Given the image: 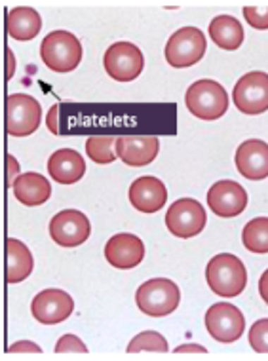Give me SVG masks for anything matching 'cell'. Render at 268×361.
Segmentation results:
<instances>
[{
	"mask_svg": "<svg viewBox=\"0 0 268 361\" xmlns=\"http://www.w3.org/2000/svg\"><path fill=\"white\" fill-rule=\"evenodd\" d=\"M207 287L223 299H234L248 286V270L240 257L219 253L206 267Z\"/></svg>",
	"mask_w": 268,
	"mask_h": 361,
	"instance_id": "6da1fadb",
	"label": "cell"
},
{
	"mask_svg": "<svg viewBox=\"0 0 268 361\" xmlns=\"http://www.w3.org/2000/svg\"><path fill=\"white\" fill-rule=\"evenodd\" d=\"M84 50L80 40L69 31H51L40 44V59L54 73L65 75L75 71L82 61Z\"/></svg>",
	"mask_w": 268,
	"mask_h": 361,
	"instance_id": "7a4b0ae2",
	"label": "cell"
},
{
	"mask_svg": "<svg viewBox=\"0 0 268 361\" xmlns=\"http://www.w3.org/2000/svg\"><path fill=\"white\" fill-rule=\"evenodd\" d=\"M138 308L149 318H166L179 308L181 291L168 278H152L145 281L135 293Z\"/></svg>",
	"mask_w": 268,
	"mask_h": 361,
	"instance_id": "3957f363",
	"label": "cell"
},
{
	"mask_svg": "<svg viewBox=\"0 0 268 361\" xmlns=\"http://www.w3.org/2000/svg\"><path fill=\"white\" fill-rule=\"evenodd\" d=\"M185 105L198 120L213 122L223 118V114L229 111V94L219 82L204 78L188 87L185 94Z\"/></svg>",
	"mask_w": 268,
	"mask_h": 361,
	"instance_id": "277c9868",
	"label": "cell"
},
{
	"mask_svg": "<svg viewBox=\"0 0 268 361\" xmlns=\"http://www.w3.org/2000/svg\"><path fill=\"white\" fill-rule=\"evenodd\" d=\"M206 35L196 27H183L169 37L166 44V61L175 69H187L200 63L206 56Z\"/></svg>",
	"mask_w": 268,
	"mask_h": 361,
	"instance_id": "5b68a950",
	"label": "cell"
},
{
	"mask_svg": "<svg viewBox=\"0 0 268 361\" xmlns=\"http://www.w3.org/2000/svg\"><path fill=\"white\" fill-rule=\"evenodd\" d=\"M42 106L32 95L12 94L6 97V133L12 137H29L40 128Z\"/></svg>",
	"mask_w": 268,
	"mask_h": 361,
	"instance_id": "8992f818",
	"label": "cell"
},
{
	"mask_svg": "<svg viewBox=\"0 0 268 361\" xmlns=\"http://www.w3.org/2000/svg\"><path fill=\"white\" fill-rule=\"evenodd\" d=\"M207 213L198 200L179 198L175 200L166 213V226L173 236L188 240L198 236L206 228Z\"/></svg>",
	"mask_w": 268,
	"mask_h": 361,
	"instance_id": "52a82bcc",
	"label": "cell"
},
{
	"mask_svg": "<svg viewBox=\"0 0 268 361\" xmlns=\"http://www.w3.org/2000/svg\"><path fill=\"white\" fill-rule=\"evenodd\" d=\"M106 75L116 82L135 80L145 69V56L135 44L116 42L109 46L103 57Z\"/></svg>",
	"mask_w": 268,
	"mask_h": 361,
	"instance_id": "ba28073f",
	"label": "cell"
},
{
	"mask_svg": "<svg viewBox=\"0 0 268 361\" xmlns=\"http://www.w3.org/2000/svg\"><path fill=\"white\" fill-rule=\"evenodd\" d=\"M206 329L217 343L232 344L243 335L245 318L238 306L231 302H215L206 312Z\"/></svg>",
	"mask_w": 268,
	"mask_h": 361,
	"instance_id": "9c48e42d",
	"label": "cell"
},
{
	"mask_svg": "<svg viewBox=\"0 0 268 361\" xmlns=\"http://www.w3.org/2000/svg\"><path fill=\"white\" fill-rule=\"evenodd\" d=\"M234 105L243 114H262L268 111V75L262 71H251L236 82L232 90Z\"/></svg>",
	"mask_w": 268,
	"mask_h": 361,
	"instance_id": "30bf717a",
	"label": "cell"
},
{
	"mask_svg": "<svg viewBox=\"0 0 268 361\" xmlns=\"http://www.w3.org/2000/svg\"><path fill=\"white\" fill-rule=\"evenodd\" d=\"M92 234L90 219L78 209H63L50 221L51 240L61 247H78Z\"/></svg>",
	"mask_w": 268,
	"mask_h": 361,
	"instance_id": "8fae6325",
	"label": "cell"
},
{
	"mask_svg": "<svg viewBox=\"0 0 268 361\" xmlns=\"http://www.w3.org/2000/svg\"><path fill=\"white\" fill-rule=\"evenodd\" d=\"M75 310V300L69 293L63 289H44L31 302L32 318L44 325H56L61 324L65 319L71 318V314Z\"/></svg>",
	"mask_w": 268,
	"mask_h": 361,
	"instance_id": "7c38bea8",
	"label": "cell"
},
{
	"mask_svg": "<svg viewBox=\"0 0 268 361\" xmlns=\"http://www.w3.org/2000/svg\"><path fill=\"white\" fill-rule=\"evenodd\" d=\"M207 207L217 217L232 219L242 215L248 207V192L236 180H217L207 190Z\"/></svg>",
	"mask_w": 268,
	"mask_h": 361,
	"instance_id": "4fadbf2b",
	"label": "cell"
},
{
	"mask_svg": "<svg viewBox=\"0 0 268 361\" xmlns=\"http://www.w3.org/2000/svg\"><path fill=\"white\" fill-rule=\"evenodd\" d=\"M105 259L111 267L118 270H131L139 267L145 259V243L141 238L130 232L113 236L105 245Z\"/></svg>",
	"mask_w": 268,
	"mask_h": 361,
	"instance_id": "5bb4252c",
	"label": "cell"
},
{
	"mask_svg": "<svg viewBox=\"0 0 268 361\" xmlns=\"http://www.w3.org/2000/svg\"><path fill=\"white\" fill-rule=\"evenodd\" d=\"M116 154L130 168H145L154 162L160 150V141L152 135H122L116 137Z\"/></svg>",
	"mask_w": 268,
	"mask_h": 361,
	"instance_id": "9a60e30c",
	"label": "cell"
},
{
	"mask_svg": "<svg viewBox=\"0 0 268 361\" xmlns=\"http://www.w3.org/2000/svg\"><path fill=\"white\" fill-rule=\"evenodd\" d=\"M128 198L138 212L156 213L160 212L168 202V188L162 180L156 179L152 175H143L131 183Z\"/></svg>",
	"mask_w": 268,
	"mask_h": 361,
	"instance_id": "2e32d148",
	"label": "cell"
},
{
	"mask_svg": "<svg viewBox=\"0 0 268 361\" xmlns=\"http://www.w3.org/2000/svg\"><path fill=\"white\" fill-rule=\"evenodd\" d=\"M234 164L242 177L250 180H262L268 177V143L261 139L243 141L236 150Z\"/></svg>",
	"mask_w": 268,
	"mask_h": 361,
	"instance_id": "e0dca14e",
	"label": "cell"
},
{
	"mask_svg": "<svg viewBox=\"0 0 268 361\" xmlns=\"http://www.w3.org/2000/svg\"><path fill=\"white\" fill-rule=\"evenodd\" d=\"M48 173L59 185H75L86 175V162L80 152L59 149L48 158Z\"/></svg>",
	"mask_w": 268,
	"mask_h": 361,
	"instance_id": "ac0fdd59",
	"label": "cell"
},
{
	"mask_svg": "<svg viewBox=\"0 0 268 361\" xmlns=\"http://www.w3.org/2000/svg\"><path fill=\"white\" fill-rule=\"evenodd\" d=\"M12 190L19 204L27 207L42 206L51 196L50 180L37 171H27V173L19 175L12 185Z\"/></svg>",
	"mask_w": 268,
	"mask_h": 361,
	"instance_id": "d6986e66",
	"label": "cell"
},
{
	"mask_svg": "<svg viewBox=\"0 0 268 361\" xmlns=\"http://www.w3.org/2000/svg\"><path fill=\"white\" fill-rule=\"evenodd\" d=\"M6 32L18 42H29L38 37L42 29V18L37 10L29 6H18L6 13Z\"/></svg>",
	"mask_w": 268,
	"mask_h": 361,
	"instance_id": "ffe728a7",
	"label": "cell"
},
{
	"mask_svg": "<svg viewBox=\"0 0 268 361\" xmlns=\"http://www.w3.org/2000/svg\"><path fill=\"white\" fill-rule=\"evenodd\" d=\"M35 267V259L25 243L16 238L6 240V281L8 283H19L27 280Z\"/></svg>",
	"mask_w": 268,
	"mask_h": 361,
	"instance_id": "44dd1931",
	"label": "cell"
},
{
	"mask_svg": "<svg viewBox=\"0 0 268 361\" xmlns=\"http://www.w3.org/2000/svg\"><path fill=\"white\" fill-rule=\"evenodd\" d=\"M209 38L221 50L234 51L243 44V27L236 18L232 16H217L209 23Z\"/></svg>",
	"mask_w": 268,
	"mask_h": 361,
	"instance_id": "7402d4cb",
	"label": "cell"
},
{
	"mask_svg": "<svg viewBox=\"0 0 268 361\" xmlns=\"http://www.w3.org/2000/svg\"><path fill=\"white\" fill-rule=\"evenodd\" d=\"M242 242L245 250L255 255H267L268 253V217L251 219L243 226Z\"/></svg>",
	"mask_w": 268,
	"mask_h": 361,
	"instance_id": "603a6c76",
	"label": "cell"
},
{
	"mask_svg": "<svg viewBox=\"0 0 268 361\" xmlns=\"http://www.w3.org/2000/svg\"><path fill=\"white\" fill-rule=\"evenodd\" d=\"M116 137L114 135H92L86 139V154L92 162L106 166L113 164L118 154H116Z\"/></svg>",
	"mask_w": 268,
	"mask_h": 361,
	"instance_id": "cb8c5ba5",
	"label": "cell"
},
{
	"mask_svg": "<svg viewBox=\"0 0 268 361\" xmlns=\"http://www.w3.org/2000/svg\"><path fill=\"white\" fill-rule=\"evenodd\" d=\"M128 354H138V352H168V341L156 331H143L138 336H133L128 344Z\"/></svg>",
	"mask_w": 268,
	"mask_h": 361,
	"instance_id": "d4e9b609",
	"label": "cell"
},
{
	"mask_svg": "<svg viewBox=\"0 0 268 361\" xmlns=\"http://www.w3.org/2000/svg\"><path fill=\"white\" fill-rule=\"evenodd\" d=\"M250 344L257 354H268V318L259 319L251 325Z\"/></svg>",
	"mask_w": 268,
	"mask_h": 361,
	"instance_id": "484cf974",
	"label": "cell"
},
{
	"mask_svg": "<svg viewBox=\"0 0 268 361\" xmlns=\"http://www.w3.org/2000/svg\"><path fill=\"white\" fill-rule=\"evenodd\" d=\"M243 18L257 31H268V8L243 6Z\"/></svg>",
	"mask_w": 268,
	"mask_h": 361,
	"instance_id": "4316f807",
	"label": "cell"
},
{
	"mask_svg": "<svg viewBox=\"0 0 268 361\" xmlns=\"http://www.w3.org/2000/svg\"><path fill=\"white\" fill-rule=\"evenodd\" d=\"M56 354H67V352H78V354H87V346L82 343L76 335H63L56 343L54 348Z\"/></svg>",
	"mask_w": 268,
	"mask_h": 361,
	"instance_id": "83f0119b",
	"label": "cell"
},
{
	"mask_svg": "<svg viewBox=\"0 0 268 361\" xmlns=\"http://www.w3.org/2000/svg\"><path fill=\"white\" fill-rule=\"evenodd\" d=\"M8 352H10V354H18V352H32V354H42V348H40L37 343H31V341H19V343L10 344Z\"/></svg>",
	"mask_w": 268,
	"mask_h": 361,
	"instance_id": "f1b7e54d",
	"label": "cell"
},
{
	"mask_svg": "<svg viewBox=\"0 0 268 361\" xmlns=\"http://www.w3.org/2000/svg\"><path fill=\"white\" fill-rule=\"evenodd\" d=\"M19 177V164L18 160L13 158L12 154L6 156V180H8V187L16 183V179Z\"/></svg>",
	"mask_w": 268,
	"mask_h": 361,
	"instance_id": "f546056e",
	"label": "cell"
},
{
	"mask_svg": "<svg viewBox=\"0 0 268 361\" xmlns=\"http://www.w3.org/2000/svg\"><path fill=\"white\" fill-rule=\"evenodd\" d=\"M57 114H59V105H51L50 112H48V118H46V124H48V130L54 133V135H59V126H57Z\"/></svg>",
	"mask_w": 268,
	"mask_h": 361,
	"instance_id": "4dcf8cb0",
	"label": "cell"
},
{
	"mask_svg": "<svg viewBox=\"0 0 268 361\" xmlns=\"http://www.w3.org/2000/svg\"><path fill=\"white\" fill-rule=\"evenodd\" d=\"M175 354H185V352H198V354H206L207 350L200 344H183V346H177L173 350Z\"/></svg>",
	"mask_w": 268,
	"mask_h": 361,
	"instance_id": "1f68e13d",
	"label": "cell"
},
{
	"mask_svg": "<svg viewBox=\"0 0 268 361\" xmlns=\"http://www.w3.org/2000/svg\"><path fill=\"white\" fill-rule=\"evenodd\" d=\"M16 75V57H13V51L10 48H6V78L10 80L12 76Z\"/></svg>",
	"mask_w": 268,
	"mask_h": 361,
	"instance_id": "d6a6232c",
	"label": "cell"
},
{
	"mask_svg": "<svg viewBox=\"0 0 268 361\" xmlns=\"http://www.w3.org/2000/svg\"><path fill=\"white\" fill-rule=\"evenodd\" d=\"M259 293H261V299L268 305V270H264L259 280Z\"/></svg>",
	"mask_w": 268,
	"mask_h": 361,
	"instance_id": "836d02e7",
	"label": "cell"
}]
</instances>
